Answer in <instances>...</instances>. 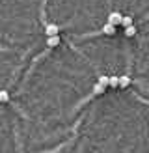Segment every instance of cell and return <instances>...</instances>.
Masks as SVG:
<instances>
[{
	"mask_svg": "<svg viewBox=\"0 0 149 153\" xmlns=\"http://www.w3.org/2000/svg\"><path fill=\"white\" fill-rule=\"evenodd\" d=\"M147 105H149V103H147Z\"/></svg>",
	"mask_w": 149,
	"mask_h": 153,
	"instance_id": "cell-11",
	"label": "cell"
},
{
	"mask_svg": "<svg viewBox=\"0 0 149 153\" xmlns=\"http://www.w3.org/2000/svg\"><path fill=\"white\" fill-rule=\"evenodd\" d=\"M131 84H132V79L129 75H121V76H119V88H129Z\"/></svg>",
	"mask_w": 149,
	"mask_h": 153,
	"instance_id": "cell-5",
	"label": "cell"
},
{
	"mask_svg": "<svg viewBox=\"0 0 149 153\" xmlns=\"http://www.w3.org/2000/svg\"><path fill=\"white\" fill-rule=\"evenodd\" d=\"M60 25H56V22H47L45 25V36L50 37V36H60Z\"/></svg>",
	"mask_w": 149,
	"mask_h": 153,
	"instance_id": "cell-1",
	"label": "cell"
},
{
	"mask_svg": "<svg viewBox=\"0 0 149 153\" xmlns=\"http://www.w3.org/2000/svg\"><path fill=\"white\" fill-rule=\"evenodd\" d=\"M7 101H10V91L0 90V103H7Z\"/></svg>",
	"mask_w": 149,
	"mask_h": 153,
	"instance_id": "cell-7",
	"label": "cell"
},
{
	"mask_svg": "<svg viewBox=\"0 0 149 153\" xmlns=\"http://www.w3.org/2000/svg\"><path fill=\"white\" fill-rule=\"evenodd\" d=\"M110 86L112 88H119V76L117 75H112L110 76Z\"/></svg>",
	"mask_w": 149,
	"mask_h": 153,
	"instance_id": "cell-10",
	"label": "cell"
},
{
	"mask_svg": "<svg viewBox=\"0 0 149 153\" xmlns=\"http://www.w3.org/2000/svg\"><path fill=\"white\" fill-rule=\"evenodd\" d=\"M136 32H138V30H136V26L125 28V36H127V37H134V36H136Z\"/></svg>",
	"mask_w": 149,
	"mask_h": 153,
	"instance_id": "cell-8",
	"label": "cell"
},
{
	"mask_svg": "<svg viewBox=\"0 0 149 153\" xmlns=\"http://www.w3.org/2000/svg\"><path fill=\"white\" fill-rule=\"evenodd\" d=\"M121 26H123V28H131V26H134V17H131V15H125L123 21H121Z\"/></svg>",
	"mask_w": 149,
	"mask_h": 153,
	"instance_id": "cell-6",
	"label": "cell"
},
{
	"mask_svg": "<svg viewBox=\"0 0 149 153\" xmlns=\"http://www.w3.org/2000/svg\"><path fill=\"white\" fill-rule=\"evenodd\" d=\"M104 90H106V86H104V84H101V82H95V84H93V90H91V94H93V95H104Z\"/></svg>",
	"mask_w": 149,
	"mask_h": 153,
	"instance_id": "cell-4",
	"label": "cell"
},
{
	"mask_svg": "<svg viewBox=\"0 0 149 153\" xmlns=\"http://www.w3.org/2000/svg\"><path fill=\"white\" fill-rule=\"evenodd\" d=\"M123 17H125V15H121L119 11H110V13H108V17H106V22H110V25L117 26V25H121Z\"/></svg>",
	"mask_w": 149,
	"mask_h": 153,
	"instance_id": "cell-2",
	"label": "cell"
},
{
	"mask_svg": "<svg viewBox=\"0 0 149 153\" xmlns=\"http://www.w3.org/2000/svg\"><path fill=\"white\" fill-rule=\"evenodd\" d=\"M97 82L104 84V86H110V76H106V75H99V79H97Z\"/></svg>",
	"mask_w": 149,
	"mask_h": 153,
	"instance_id": "cell-9",
	"label": "cell"
},
{
	"mask_svg": "<svg viewBox=\"0 0 149 153\" xmlns=\"http://www.w3.org/2000/svg\"><path fill=\"white\" fill-rule=\"evenodd\" d=\"M60 41H62V37H60V36H50V37H45V45H47V49H54V47H58Z\"/></svg>",
	"mask_w": 149,
	"mask_h": 153,
	"instance_id": "cell-3",
	"label": "cell"
}]
</instances>
